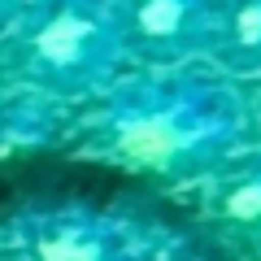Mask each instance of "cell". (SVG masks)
Listing matches in <instances>:
<instances>
[{
    "label": "cell",
    "mask_w": 261,
    "mask_h": 261,
    "mask_svg": "<svg viewBox=\"0 0 261 261\" xmlns=\"http://www.w3.org/2000/svg\"><path fill=\"white\" fill-rule=\"evenodd\" d=\"M9 35L27 83L53 96H83L126 53V13L118 0H35Z\"/></svg>",
    "instance_id": "cell-1"
},
{
    "label": "cell",
    "mask_w": 261,
    "mask_h": 261,
    "mask_svg": "<svg viewBox=\"0 0 261 261\" xmlns=\"http://www.w3.org/2000/svg\"><path fill=\"white\" fill-rule=\"evenodd\" d=\"M22 261H135V244L118 222L96 214H48L18 240Z\"/></svg>",
    "instance_id": "cell-3"
},
{
    "label": "cell",
    "mask_w": 261,
    "mask_h": 261,
    "mask_svg": "<svg viewBox=\"0 0 261 261\" xmlns=\"http://www.w3.org/2000/svg\"><path fill=\"white\" fill-rule=\"evenodd\" d=\"M235 135L231 96L200 83L144 87L118 100L105 122V144L130 166L174 170L218 152Z\"/></svg>",
    "instance_id": "cell-2"
},
{
    "label": "cell",
    "mask_w": 261,
    "mask_h": 261,
    "mask_svg": "<svg viewBox=\"0 0 261 261\" xmlns=\"http://www.w3.org/2000/svg\"><path fill=\"white\" fill-rule=\"evenodd\" d=\"M209 0H140L126 18V39L152 53H183L205 39Z\"/></svg>",
    "instance_id": "cell-4"
},
{
    "label": "cell",
    "mask_w": 261,
    "mask_h": 261,
    "mask_svg": "<svg viewBox=\"0 0 261 261\" xmlns=\"http://www.w3.org/2000/svg\"><path fill=\"white\" fill-rule=\"evenodd\" d=\"M31 5H35V0H0V35H9V31L22 22V13H27Z\"/></svg>",
    "instance_id": "cell-7"
},
{
    "label": "cell",
    "mask_w": 261,
    "mask_h": 261,
    "mask_svg": "<svg viewBox=\"0 0 261 261\" xmlns=\"http://www.w3.org/2000/svg\"><path fill=\"white\" fill-rule=\"evenodd\" d=\"M222 214L231 218V222L261 226V166H257V170H248V174H244L240 183H235L231 192H226Z\"/></svg>",
    "instance_id": "cell-5"
},
{
    "label": "cell",
    "mask_w": 261,
    "mask_h": 261,
    "mask_svg": "<svg viewBox=\"0 0 261 261\" xmlns=\"http://www.w3.org/2000/svg\"><path fill=\"white\" fill-rule=\"evenodd\" d=\"M231 39H235V48H244V53H261V0H244L240 9H235Z\"/></svg>",
    "instance_id": "cell-6"
}]
</instances>
